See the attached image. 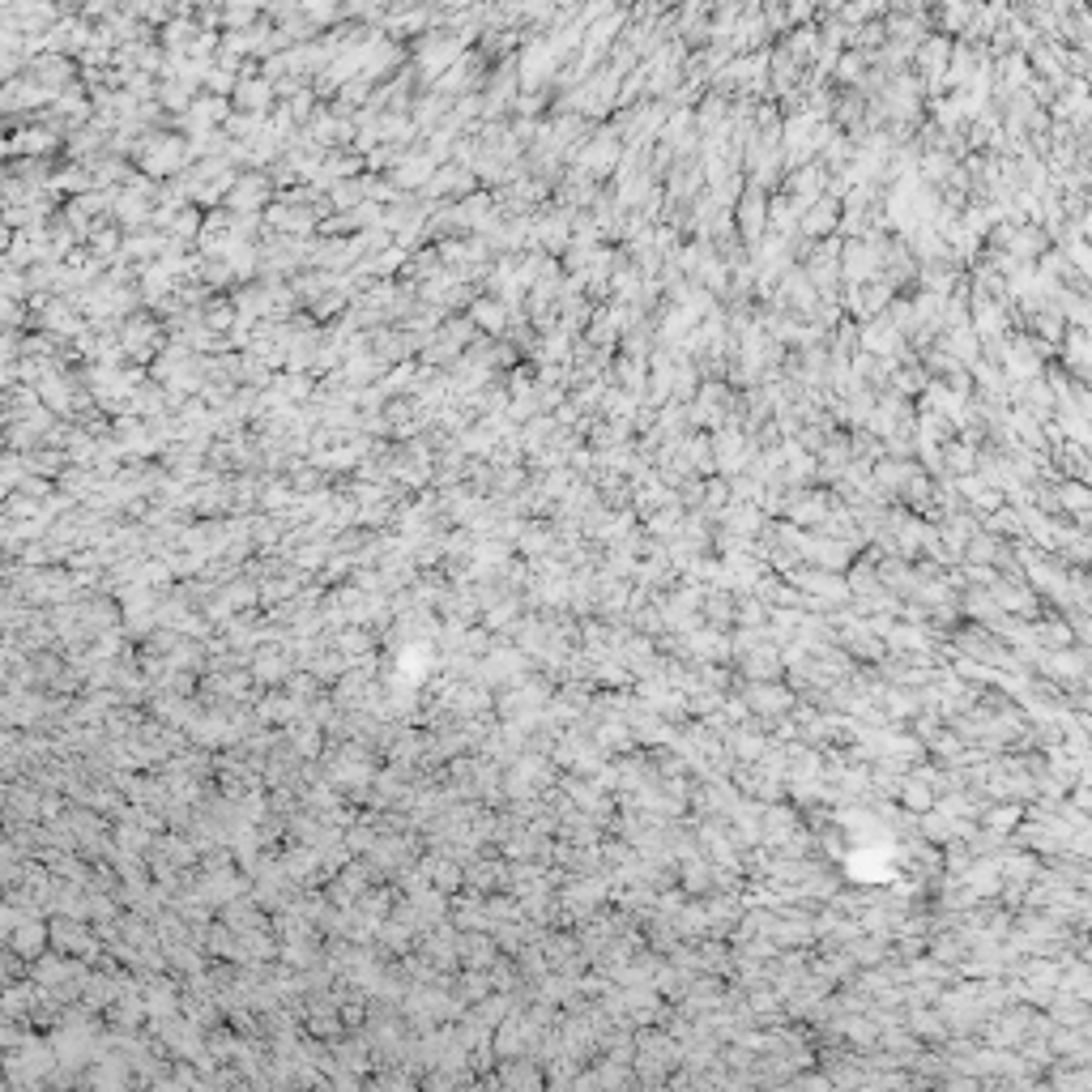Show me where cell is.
<instances>
[{
  "label": "cell",
  "instance_id": "cell-2",
  "mask_svg": "<svg viewBox=\"0 0 1092 1092\" xmlns=\"http://www.w3.org/2000/svg\"><path fill=\"white\" fill-rule=\"evenodd\" d=\"M31 77L43 90H60V86H69V77H73V64H69V56H60V51H47V56H38L34 64H31Z\"/></svg>",
  "mask_w": 1092,
  "mask_h": 1092
},
{
  "label": "cell",
  "instance_id": "cell-1",
  "mask_svg": "<svg viewBox=\"0 0 1092 1092\" xmlns=\"http://www.w3.org/2000/svg\"><path fill=\"white\" fill-rule=\"evenodd\" d=\"M5 18L18 26L22 34H43L56 22V0H13Z\"/></svg>",
  "mask_w": 1092,
  "mask_h": 1092
},
{
  "label": "cell",
  "instance_id": "cell-3",
  "mask_svg": "<svg viewBox=\"0 0 1092 1092\" xmlns=\"http://www.w3.org/2000/svg\"><path fill=\"white\" fill-rule=\"evenodd\" d=\"M239 98H243V107H265L269 86H265V82H243V86H239Z\"/></svg>",
  "mask_w": 1092,
  "mask_h": 1092
}]
</instances>
